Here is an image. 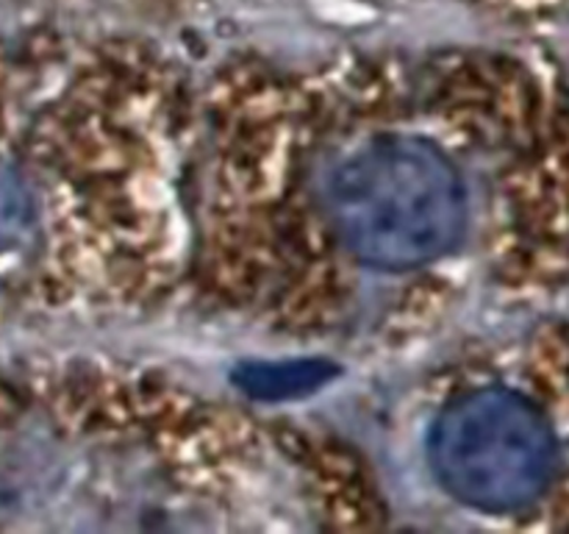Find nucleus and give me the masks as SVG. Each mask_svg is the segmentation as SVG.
<instances>
[{
  "label": "nucleus",
  "mask_w": 569,
  "mask_h": 534,
  "mask_svg": "<svg viewBox=\"0 0 569 534\" xmlns=\"http://www.w3.org/2000/svg\"><path fill=\"white\" fill-rule=\"evenodd\" d=\"M339 239L361 261L387 270L426 265L459 243L467 192L437 145L387 134L337 165L326 189Z\"/></svg>",
  "instance_id": "1"
},
{
  "label": "nucleus",
  "mask_w": 569,
  "mask_h": 534,
  "mask_svg": "<svg viewBox=\"0 0 569 534\" xmlns=\"http://www.w3.org/2000/svg\"><path fill=\"white\" fill-rule=\"evenodd\" d=\"M428 454L450 495L483 512H517L550 487L559 445L548 417L515 389H476L437 417Z\"/></svg>",
  "instance_id": "2"
},
{
  "label": "nucleus",
  "mask_w": 569,
  "mask_h": 534,
  "mask_svg": "<svg viewBox=\"0 0 569 534\" xmlns=\"http://www.w3.org/2000/svg\"><path fill=\"white\" fill-rule=\"evenodd\" d=\"M33 228V200L26 181L0 165V254L20 248Z\"/></svg>",
  "instance_id": "3"
},
{
  "label": "nucleus",
  "mask_w": 569,
  "mask_h": 534,
  "mask_svg": "<svg viewBox=\"0 0 569 534\" xmlns=\"http://www.w3.org/2000/svg\"><path fill=\"white\" fill-rule=\"evenodd\" d=\"M328 376H331V367L320 365V362H292V365L250 367V370H244L242 384L256 395L287 398V395L303 393L315 384H322Z\"/></svg>",
  "instance_id": "4"
}]
</instances>
